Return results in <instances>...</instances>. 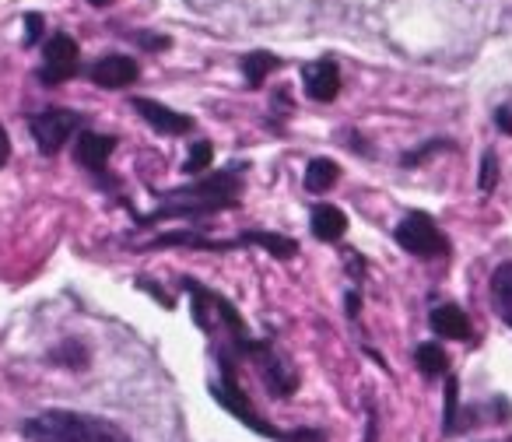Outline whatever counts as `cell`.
<instances>
[{
    "label": "cell",
    "instance_id": "1",
    "mask_svg": "<svg viewBox=\"0 0 512 442\" xmlns=\"http://www.w3.org/2000/svg\"><path fill=\"white\" fill-rule=\"evenodd\" d=\"M29 442H134L116 421L78 411H43L22 425Z\"/></svg>",
    "mask_w": 512,
    "mask_h": 442
},
{
    "label": "cell",
    "instance_id": "2",
    "mask_svg": "<svg viewBox=\"0 0 512 442\" xmlns=\"http://www.w3.org/2000/svg\"><path fill=\"white\" fill-rule=\"evenodd\" d=\"M232 176L235 172H218V176L204 179V183H193L169 193V204L158 207L148 218H141V225H151V221H162V218H197V214L235 207V200H239V179Z\"/></svg>",
    "mask_w": 512,
    "mask_h": 442
},
{
    "label": "cell",
    "instance_id": "3",
    "mask_svg": "<svg viewBox=\"0 0 512 442\" xmlns=\"http://www.w3.org/2000/svg\"><path fill=\"white\" fill-rule=\"evenodd\" d=\"M218 362H221V379H218V383H211L214 400H218V404L225 407L228 414H235V418H239L246 428H253L256 435H267V439H281V442L292 439L288 432H278L271 421L256 414V407L249 404V397L242 393V386L235 383V372H232V362H228V355H218Z\"/></svg>",
    "mask_w": 512,
    "mask_h": 442
},
{
    "label": "cell",
    "instance_id": "4",
    "mask_svg": "<svg viewBox=\"0 0 512 442\" xmlns=\"http://www.w3.org/2000/svg\"><path fill=\"white\" fill-rule=\"evenodd\" d=\"M397 243L404 246L407 253H414V257H446L449 253V239L442 236L439 225L421 211H411L400 221Z\"/></svg>",
    "mask_w": 512,
    "mask_h": 442
},
{
    "label": "cell",
    "instance_id": "5",
    "mask_svg": "<svg viewBox=\"0 0 512 442\" xmlns=\"http://www.w3.org/2000/svg\"><path fill=\"white\" fill-rule=\"evenodd\" d=\"M78 127H81V116L71 113V109H46V113L32 116V123H29L32 137H36L43 155H57V151L67 144V137H71Z\"/></svg>",
    "mask_w": 512,
    "mask_h": 442
},
{
    "label": "cell",
    "instance_id": "6",
    "mask_svg": "<svg viewBox=\"0 0 512 442\" xmlns=\"http://www.w3.org/2000/svg\"><path fill=\"white\" fill-rule=\"evenodd\" d=\"M74 74H78V43L67 32H57L43 50V71H39V78H43V85H64Z\"/></svg>",
    "mask_w": 512,
    "mask_h": 442
},
{
    "label": "cell",
    "instance_id": "7",
    "mask_svg": "<svg viewBox=\"0 0 512 442\" xmlns=\"http://www.w3.org/2000/svg\"><path fill=\"white\" fill-rule=\"evenodd\" d=\"M242 351L256 358V365H260V372H264L267 390H271L274 397H292L295 386H299V379H295V369L285 362V358H278L267 344H256V341H249Z\"/></svg>",
    "mask_w": 512,
    "mask_h": 442
},
{
    "label": "cell",
    "instance_id": "8",
    "mask_svg": "<svg viewBox=\"0 0 512 442\" xmlns=\"http://www.w3.org/2000/svg\"><path fill=\"white\" fill-rule=\"evenodd\" d=\"M92 81L99 88H130L137 78H141V67L137 60L123 57V53H113V57H102L99 64H92Z\"/></svg>",
    "mask_w": 512,
    "mask_h": 442
},
{
    "label": "cell",
    "instance_id": "9",
    "mask_svg": "<svg viewBox=\"0 0 512 442\" xmlns=\"http://www.w3.org/2000/svg\"><path fill=\"white\" fill-rule=\"evenodd\" d=\"M134 109L158 130V134H169V137H179L186 130H193V120L186 113H176V109L162 106L155 99H134Z\"/></svg>",
    "mask_w": 512,
    "mask_h": 442
},
{
    "label": "cell",
    "instance_id": "10",
    "mask_svg": "<svg viewBox=\"0 0 512 442\" xmlns=\"http://www.w3.org/2000/svg\"><path fill=\"white\" fill-rule=\"evenodd\" d=\"M113 151H116V137L92 134V130H85V134L78 137V144H74V158H78V165H85V169H92V172L106 169V162H109Z\"/></svg>",
    "mask_w": 512,
    "mask_h": 442
},
{
    "label": "cell",
    "instance_id": "11",
    "mask_svg": "<svg viewBox=\"0 0 512 442\" xmlns=\"http://www.w3.org/2000/svg\"><path fill=\"white\" fill-rule=\"evenodd\" d=\"M306 92L316 102H334L341 92V71H337L334 60H320V64L306 67Z\"/></svg>",
    "mask_w": 512,
    "mask_h": 442
},
{
    "label": "cell",
    "instance_id": "12",
    "mask_svg": "<svg viewBox=\"0 0 512 442\" xmlns=\"http://www.w3.org/2000/svg\"><path fill=\"white\" fill-rule=\"evenodd\" d=\"M309 225H313V236L323 239V243H337V239L348 232V218H344L341 207L334 204H320L313 211V218H309Z\"/></svg>",
    "mask_w": 512,
    "mask_h": 442
},
{
    "label": "cell",
    "instance_id": "13",
    "mask_svg": "<svg viewBox=\"0 0 512 442\" xmlns=\"http://www.w3.org/2000/svg\"><path fill=\"white\" fill-rule=\"evenodd\" d=\"M432 330L439 337H449V341H467L470 320L460 306H439V309H432Z\"/></svg>",
    "mask_w": 512,
    "mask_h": 442
},
{
    "label": "cell",
    "instance_id": "14",
    "mask_svg": "<svg viewBox=\"0 0 512 442\" xmlns=\"http://www.w3.org/2000/svg\"><path fill=\"white\" fill-rule=\"evenodd\" d=\"M239 246H260V250L274 253L278 260H292L295 253H299V243H295V239L274 236V232H242Z\"/></svg>",
    "mask_w": 512,
    "mask_h": 442
},
{
    "label": "cell",
    "instance_id": "15",
    "mask_svg": "<svg viewBox=\"0 0 512 442\" xmlns=\"http://www.w3.org/2000/svg\"><path fill=\"white\" fill-rule=\"evenodd\" d=\"M278 67H281V60L274 57V53L253 50V53H246V57H242V78H246L249 88H260V85H264L267 74L278 71Z\"/></svg>",
    "mask_w": 512,
    "mask_h": 442
},
{
    "label": "cell",
    "instance_id": "16",
    "mask_svg": "<svg viewBox=\"0 0 512 442\" xmlns=\"http://www.w3.org/2000/svg\"><path fill=\"white\" fill-rule=\"evenodd\" d=\"M337 179H341V169H337L334 158H313L309 169H306V190L309 193H327Z\"/></svg>",
    "mask_w": 512,
    "mask_h": 442
},
{
    "label": "cell",
    "instance_id": "17",
    "mask_svg": "<svg viewBox=\"0 0 512 442\" xmlns=\"http://www.w3.org/2000/svg\"><path fill=\"white\" fill-rule=\"evenodd\" d=\"M414 362H418V369L425 372V376H442V372L449 369V358L446 351L439 348V344H418V351H414Z\"/></svg>",
    "mask_w": 512,
    "mask_h": 442
},
{
    "label": "cell",
    "instance_id": "18",
    "mask_svg": "<svg viewBox=\"0 0 512 442\" xmlns=\"http://www.w3.org/2000/svg\"><path fill=\"white\" fill-rule=\"evenodd\" d=\"M491 295L502 306V313H512V264H502L491 274Z\"/></svg>",
    "mask_w": 512,
    "mask_h": 442
},
{
    "label": "cell",
    "instance_id": "19",
    "mask_svg": "<svg viewBox=\"0 0 512 442\" xmlns=\"http://www.w3.org/2000/svg\"><path fill=\"white\" fill-rule=\"evenodd\" d=\"M211 162H214V148H211V141H197V144H193V148H190V155H186L183 172H186V176H200V172L211 169Z\"/></svg>",
    "mask_w": 512,
    "mask_h": 442
},
{
    "label": "cell",
    "instance_id": "20",
    "mask_svg": "<svg viewBox=\"0 0 512 442\" xmlns=\"http://www.w3.org/2000/svg\"><path fill=\"white\" fill-rule=\"evenodd\" d=\"M50 358L57 365H67V369H85V365H88V348H85V344H78V341H67V344H60Z\"/></svg>",
    "mask_w": 512,
    "mask_h": 442
},
{
    "label": "cell",
    "instance_id": "21",
    "mask_svg": "<svg viewBox=\"0 0 512 442\" xmlns=\"http://www.w3.org/2000/svg\"><path fill=\"white\" fill-rule=\"evenodd\" d=\"M477 186H481V193H491L498 186V155H495V151H484L481 179H477Z\"/></svg>",
    "mask_w": 512,
    "mask_h": 442
},
{
    "label": "cell",
    "instance_id": "22",
    "mask_svg": "<svg viewBox=\"0 0 512 442\" xmlns=\"http://www.w3.org/2000/svg\"><path fill=\"white\" fill-rule=\"evenodd\" d=\"M456 414H460V383L453 376L446 379V435H453Z\"/></svg>",
    "mask_w": 512,
    "mask_h": 442
},
{
    "label": "cell",
    "instance_id": "23",
    "mask_svg": "<svg viewBox=\"0 0 512 442\" xmlns=\"http://www.w3.org/2000/svg\"><path fill=\"white\" fill-rule=\"evenodd\" d=\"M435 148H449V141H432V144H421L418 151H411V155H404V158H400V165H407V169H411V165H418L425 155H432Z\"/></svg>",
    "mask_w": 512,
    "mask_h": 442
},
{
    "label": "cell",
    "instance_id": "24",
    "mask_svg": "<svg viewBox=\"0 0 512 442\" xmlns=\"http://www.w3.org/2000/svg\"><path fill=\"white\" fill-rule=\"evenodd\" d=\"M43 36V15H25V46H36Z\"/></svg>",
    "mask_w": 512,
    "mask_h": 442
},
{
    "label": "cell",
    "instance_id": "25",
    "mask_svg": "<svg viewBox=\"0 0 512 442\" xmlns=\"http://www.w3.org/2000/svg\"><path fill=\"white\" fill-rule=\"evenodd\" d=\"M495 123H498V130H502V134L512 137V106H498L495 109Z\"/></svg>",
    "mask_w": 512,
    "mask_h": 442
},
{
    "label": "cell",
    "instance_id": "26",
    "mask_svg": "<svg viewBox=\"0 0 512 442\" xmlns=\"http://www.w3.org/2000/svg\"><path fill=\"white\" fill-rule=\"evenodd\" d=\"M288 442H327V435L316 432V428H299V432H292Z\"/></svg>",
    "mask_w": 512,
    "mask_h": 442
},
{
    "label": "cell",
    "instance_id": "27",
    "mask_svg": "<svg viewBox=\"0 0 512 442\" xmlns=\"http://www.w3.org/2000/svg\"><path fill=\"white\" fill-rule=\"evenodd\" d=\"M137 43L148 46V50H169V39H165V36H148V32H141V36H137Z\"/></svg>",
    "mask_w": 512,
    "mask_h": 442
},
{
    "label": "cell",
    "instance_id": "28",
    "mask_svg": "<svg viewBox=\"0 0 512 442\" xmlns=\"http://www.w3.org/2000/svg\"><path fill=\"white\" fill-rule=\"evenodd\" d=\"M8 158H11V141H8V130L0 127V169L8 165Z\"/></svg>",
    "mask_w": 512,
    "mask_h": 442
},
{
    "label": "cell",
    "instance_id": "29",
    "mask_svg": "<svg viewBox=\"0 0 512 442\" xmlns=\"http://www.w3.org/2000/svg\"><path fill=\"white\" fill-rule=\"evenodd\" d=\"M376 432H379L376 414H369V428H365V442H376Z\"/></svg>",
    "mask_w": 512,
    "mask_h": 442
},
{
    "label": "cell",
    "instance_id": "30",
    "mask_svg": "<svg viewBox=\"0 0 512 442\" xmlns=\"http://www.w3.org/2000/svg\"><path fill=\"white\" fill-rule=\"evenodd\" d=\"M344 306H348V316H358V295L351 292V295H348V302H344Z\"/></svg>",
    "mask_w": 512,
    "mask_h": 442
},
{
    "label": "cell",
    "instance_id": "31",
    "mask_svg": "<svg viewBox=\"0 0 512 442\" xmlns=\"http://www.w3.org/2000/svg\"><path fill=\"white\" fill-rule=\"evenodd\" d=\"M88 4H95V8H109L113 0H88Z\"/></svg>",
    "mask_w": 512,
    "mask_h": 442
},
{
    "label": "cell",
    "instance_id": "32",
    "mask_svg": "<svg viewBox=\"0 0 512 442\" xmlns=\"http://www.w3.org/2000/svg\"><path fill=\"white\" fill-rule=\"evenodd\" d=\"M505 323H509V327H512V313H505Z\"/></svg>",
    "mask_w": 512,
    "mask_h": 442
}]
</instances>
